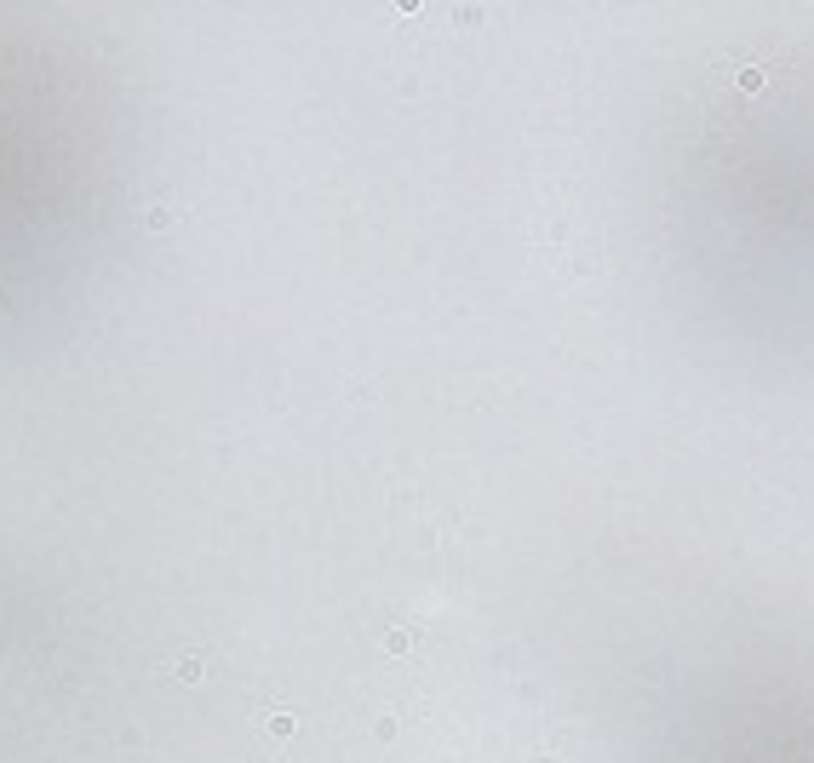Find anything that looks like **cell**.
Returning <instances> with one entry per match:
<instances>
[{"instance_id": "1", "label": "cell", "mask_w": 814, "mask_h": 763, "mask_svg": "<svg viewBox=\"0 0 814 763\" xmlns=\"http://www.w3.org/2000/svg\"><path fill=\"white\" fill-rule=\"evenodd\" d=\"M413 643H419V631H413V626H407V631H390V637H384V648H390V654H407Z\"/></svg>"}, {"instance_id": "2", "label": "cell", "mask_w": 814, "mask_h": 763, "mask_svg": "<svg viewBox=\"0 0 814 763\" xmlns=\"http://www.w3.org/2000/svg\"><path fill=\"white\" fill-rule=\"evenodd\" d=\"M734 80H740V92H763V80H769V75H763L757 63H745V69H740Z\"/></svg>"}, {"instance_id": "3", "label": "cell", "mask_w": 814, "mask_h": 763, "mask_svg": "<svg viewBox=\"0 0 814 763\" xmlns=\"http://www.w3.org/2000/svg\"><path fill=\"white\" fill-rule=\"evenodd\" d=\"M172 672H178V677H184V683H201V677H207V672H201V660H195V654H184V660H178V665H172Z\"/></svg>"}, {"instance_id": "4", "label": "cell", "mask_w": 814, "mask_h": 763, "mask_svg": "<svg viewBox=\"0 0 814 763\" xmlns=\"http://www.w3.org/2000/svg\"><path fill=\"white\" fill-rule=\"evenodd\" d=\"M264 729H270V735H292L299 723H292V711H270V718H264Z\"/></svg>"}, {"instance_id": "5", "label": "cell", "mask_w": 814, "mask_h": 763, "mask_svg": "<svg viewBox=\"0 0 814 763\" xmlns=\"http://www.w3.org/2000/svg\"><path fill=\"white\" fill-rule=\"evenodd\" d=\"M143 224H150V230H167V224H172V207H150V213H143Z\"/></svg>"}]
</instances>
